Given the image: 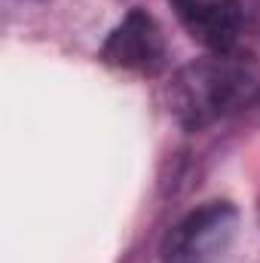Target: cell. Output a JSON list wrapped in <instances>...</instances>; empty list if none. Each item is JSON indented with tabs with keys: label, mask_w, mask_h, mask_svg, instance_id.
<instances>
[{
	"label": "cell",
	"mask_w": 260,
	"mask_h": 263,
	"mask_svg": "<svg viewBox=\"0 0 260 263\" xmlns=\"http://www.w3.org/2000/svg\"><path fill=\"white\" fill-rule=\"evenodd\" d=\"M178 22L211 52H230L242 34L239 0H172Z\"/></svg>",
	"instance_id": "obj_4"
},
{
	"label": "cell",
	"mask_w": 260,
	"mask_h": 263,
	"mask_svg": "<svg viewBox=\"0 0 260 263\" xmlns=\"http://www.w3.org/2000/svg\"><path fill=\"white\" fill-rule=\"evenodd\" d=\"M239 214L227 202H208L178 220L162 239V263H214L233 242Z\"/></svg>",
	"instance_id": "obj_2"
},
{
	"label": "cell",
	"mask_w": 260,
	"mask_h": 263,
	"mask_svg": "<svg viewBox=\"0 0 260 263\" xmlns=\"http://www.w3.org/2000/svg\"><path fill=\"white\" fill-rule=\"evenodd\" d=\"M101 59L120 70H135V73H153L165 59V43L162 31L147 15L144 9H132L129 15L110 31Z\"/></svg>",
	"instance_id": "obj_3"
},
{
	"label": "cell",
	"mask_w": 260,
	"mask_h": 263,
	"mask_svg": "<svg viewBox=\"0 0 260 263\" xmlns=\"http://www.w3.org/2000/svg\"><path fill=\"white\" fill-rule=\"evenodd\" d=\"M260 101V67L242 52H211L181 67L169 86V107L187 129H205Z\"/></svg>",
	"instance_id": "obj_1"
}]
</instances>
